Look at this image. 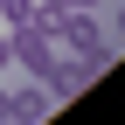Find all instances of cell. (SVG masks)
<instances>
[{
	"label": "cell",
	"instance_id": "obj_1",
	"mask_svg": "<svg viewBox=\"0 0 125 125\" xmlns=\"http://www.w3.org/2000/svg\"><path fill=\"white\" fill-rule=\"evenodd\" d=\"M14 70H21L28 83H42L56 104H62V97H76V90L90 83V70H83V62H70V56L56 49V35H49V14H42L35 28H14Z\"/></svg>",
	"mask_w": 125,
	"mask_h": 125
},
{
	"label": "cell",
	"instance_id": "obj_2",
	"mask_svg": "<svg viewBox=\"0 0 125 125\" xmlns=\"http://www.w3.org/2000/svg\"><path fill=\"white\" fill-rule=\"evenodd\" d=\"M49 14V7H42ZM49 35H56V49L70 56V62H83L90 76L104 70V62L118 56V42L104 35V21H97V7H62V14H49Z\"/></svg>",
	"mask_w": 125,
	"mask_h": 125
},
{
	"label": "cell",
	"instance_id": "obj_3",
	"mask_svg": "<svg viewBox=\"0 0 125 125\" xmlns=\"http://www.w3.org/2000/svg\"><path fill=\"white\" fill-rule=\"evenodd\" d=\"M49 111H56V97H49L42 83H21V90H7V125H42Z\"/></svg>",
	"mask_w": 125,
	"mask_h": 125
},
{
	"label": "cell",
	"instance_id": "obj_4",
	"mask_svg": "<svg viewBox=\"0 0 125 125\" xmlns=\"http://www.w3.org/2000/svg\"><path fill=\"white\" fill-rule=\"evenodd\" d=\"M42 21V0H0V28H35Z\"/></svg>",
	"mask_w": 125,
	"mask_h": 125
},
{
	"label": "cell",
	"instance_id": "obj_5",
	"mask_svg": "<svg viewBox=\"0 0 125 125\" xmlns=\"http://www.w3.org/2000/svg\"><path fill=\"white\" fill-rule=\"evenodd\" d=\"M7 62H14V28H0V83H7Z\"/></svg>",
	"mask_w": 125,
	"mask_h": 125
},
{
	"label": "cell",
	"instance_id": "obj_6",
	"mask_svg": "<svg viewBox=\"0 0 125 125\" xmlns=\"http://www.w3.org/2000/svg\"><path fill=\"white\" fill-rule=\"evenodd\" d=\"M42 7H49V14H62V7H97L104 14V0H42Z\"/></svg>",
	"mask_w": 125,
	"mask_h": 125
},
{
	"label": "cell",
	"instance_id": "obj_7",
	"mask_svg": "<svg viewBox=\"0 0 125 125\" xmlns=\"http://www.w3.org/2000/svg\"><path fill=\"white\" fill-rule=\"evenodd\" d=\"M0 125H7V83H0Z\"/></svg>",
	"mask_w": 125,
	"mask_h": 125
},
{
	"label": "cell",
	"instance_id": "obj_8",
	"mask_svg": "<svg viewBox=\"0 0 125 125\" xmlns=\"http://www.w3.org/2000/svg\"><path fill=\"white\" fill-rule=\"evenodd\" d=\"M118 42H125V0H118Z\"/></svg>",
	"mask_w": 125,
	"mask_h": 125
}]
</instances>
